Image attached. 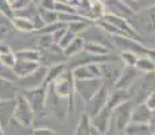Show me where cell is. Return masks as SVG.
I'll use <instances>...</instances> for the list:
<instances>
[{"label":"cell","mask_w":155,"mask_h":135,"mask_svg":"<svg viewBox=\"0 0 155 135\" xmlns=\"http://www.w3.org/2000/svg\"><path fill=\"white\" fill-rule=\"evenodd\" d=\"M12 25H14L15 29L20 32H32V31H35V27H34L32 20L27 19V18L15 16L12 19Z\"/></svg>","instance_id":"ffe728a7"},{"label":"cell","mask_w":155,"mask_h":135,"mask_svg":"<svg viewBox=\"0 0 155 135\" xmlns=\"http://www.w3.org/2000/svg\"><path fill=\"white\" fill-rule=\"evenodd\" d=\"M104 5H105L107 14L112 15V16L121 18L126 20H130L135 16V10L123 0H108L104 3Z\"/></svg>","instance_id":"8992f818"},{"label":"cell","mask_w":155,"mask_h":135,"mask_svg":"<svg viewBox=\"0 0 155 135\" xmlns=\"http://www.w3.org/2000/svg\"><path fill=\"white\" fill-rule=\"evenodd\" d=\"M7 53H11V47L7 43H0V56L2 54H7Z\"/></svg>","instance_id":"d590c367"},{"label":"cell","mask_w":155,"mask_h":135,"mask_svg":"<svg viewBox=\"0 0 155 135\" xmlns=\"http://www.w3.org/2000/svg\"><path fill=\"white\" fill-rule=\"evenodd\" d=\"M76 37H77V35L74 34V32H71L70 30L68 29V31H66V34H65V37L62 38L61 42H59V43H58V47H59V49H61V50H64L65 47H68V46H69V45H70V42L73 41Z\"/></svg>","instance_id":"1f68e13d"},{"label":"cell","mask_w":155,"mask_h":135,"mask_svg":"<svg viewBox=\"0 0 155 135\" xmlns=\"http://www.w3.org/2000/svg\"><path fill=\"white\" fill-rule=\"evenodd\" d=\"M0 62L2 64H4L5 66H10L12 68L15 66V64H16V56H15V53H7V54H2L0 56Z\"/></svg>","instance_id":"4dcf8cb0"},{"label":"cell","mask_w":155,"mask_h":135,"mask_svg":"<svg viewBox=\"0 0 155 135\" xmlns=\"http://www.w3.org/2000/svg\"><path fill=\"white\" fill-rule=\"evenodd\" d=\"M99 2H103V3H105V2H108V0H99Z\"/></svg>","instance_id":"60d3db41"},{"label":"cell","mask_w":155,"mask_h":135,"mask_svg":"<svg viewBox=\"0 0 155 135\" xmlns=\"http://www.w3.org/2000/svg\"><path fill=\"white\" fill-rule=\"evenodd\" d=\"M35 119V112L32 111L31 106L28 101L25 99L22 93H18L16 99H15V110H14V120L19 123L22 127L27 128L31 127Z\"/></svg>","instance_id":"7a4b0ae2"},{"label":"cell","mask_w":155,"mask_h":135,"mask_svg":"<svg viewBox=\"0 0 155 135\" xmlns=\"http://www.w3.org/2000/svg\"><path fill=\"white\" fill-rule=\"evenodd\" d=\"M135 68L138 69L140 73L148 74V73H155V61L148 56H142L136 61Z\"/></svg>","instance_id":"ac0fdd59"},{"label":"cell","mask_w":155,"mask_h":135,"mask_svg":"<svg viewBox=\"0 0 155 135\" xmlns=\"http://www.w3.org/2000/svg\"><path fill=\"white\" fill-rule=\"evenodd\" d=\"M30 135H55V131L47 127H41V128H34L31 130Z\"/></svg>","instance_id":"836d02e7"},{"label":"cell","mask_w":155,"mask_h":135,"mask_svg":"<svg viewBox=\"0 0 155 135\" xmlns=\"http://www.w3.org/2000/svg\"><path fill=\"white\" fill-rule=\"evenodd\" d=\"M47 70H49V68L41 65L34 73L28 74V76L23 77V79H19L18 86L22 88V91H28V89H35V88H39V86L45 85Z\"/></svg>","instance_id":"5b68a950"},{"label":"cell","mask_w":155,"mask_h":135,"mask_svg":"<svg viewBox=\"0 0 155 135\" xmlns=\"http://www.w3.org/2000/svg\"><path fill=\"white\" fill-rule=\"evenodd\" d=\"M57 3H68V2H65V0H55Z\"/></svg>","instance_id":"f35d334b"},{"label":"cell","mask_w":155,"mask_h":135,"mask_svg":"<svg viewBox=\"0 0 155 135\" xmlns=\"http://www.w3.org/2000/svg\"><path fill=\"white\" fill-rule=\"evenodd\" d=\"M109 93H111V86L107 85V84L104 83V85L101 86V89L97 92L96 95H94V97L88 103V112L86 113L89 115V118L96 116L97 113L103 110V108H105L107 103H108Z\"/></svg>","instance_id":"52a82bcc"},{"label":"cell","mask_w":155,"mask_h":135,"mask_svg":"<svg viewBox=\"0 0 155 135\" xmlns=\"http://www.w3.org/2000/svg\"><path fill=\"white\" fill-rule=\"evenodd\" d=\"M16 59H25V61H32V62H39L41 61V52L31 49H23L15 53ZM41 64V62H39Z\"/></svg>","instance_id":"603a6c76"},{"label":"cell","mask_w":155,"mask_h":135,"mask_svg":"<svg viewBox=\"0 0 155 135\" xmlns=\"http://www.w3.org/2000/svg\"><path fill=\"white\" fill-rule=\"evenodd\" d=\"M32 2H34V3H35V2H41V0H32Z\"/></svg>","instance_id":"7bdbcfd3"},{"label":"cell","mask_w":155,"mask_h":135,"mask_svg":"<svg viewBox=\"0 0 155 135\" xmlns=\"http://www.w3.org/2000/svg\"><path fill=\"white\" fill-rule=\"evenodd\" d=\"M65 2H68V3H70V2H73V0H65Z\"/></svg>","instance_id":"b9f144b4"},{"label":"cell","mask_w":155,"mask_h":135,"mask_svg":"<svg viewBox=\"0 0 155 135\" xmlns=\"http://www.w3.org/2000/svg\"><path fill=\"white\" fill-rule=\"evenodd\" d=\"M20 93L25 96V99L28 101L32 111L35 112V115H39V113L45 112L46 99H47V85H42L35 89H28V91H22Z\"/></svg>","instance_id":"277c9868"},{"label":"cell","mask_w":155,"mask_h":135,"mask_svg":"<svg viewBox=\"0 0 155 135\" xmlns=\"http://www.w3.org/2000/svg\"><path fill=\"white\" fill-rule=\"evenodd\" d=\"M134 19L138 20V23L142 26L144 31L150 32V34L155 32V4L147 10H143L139 15H135Z\"/></svg>","instance_id":"8fae6325"},{"label":"cell","mask_w":155,"mask_h":135,"mask_svg":"<svg viewBox=\"0 0 155 135\" xmlns=\"http://www.w3.org/2000/svg\"><path fill=\"white\" fill-rule=\"evenodd\" d=\"M126 135H151V130L148 124H138V123H130L127 126Z\"/></svg>","instance_id":"7402d4cb"},{"label":"cell","mask_w":155,"mask_h":135,"mask_svg":"<svg viewBox=\"0 0 155 135\" xmlns=\"http://www.w3.org/2000/svg\"><path fill=\"white\" fill-rule=\"evenodd\" d=\"M74 76L73 72L70 69L66 68V70L61 74V76L57 79L54 83L51 84L53 89L57 95L59 96L61 99H65L70 103V106L73 107V95H74Z\"/></svg>","instance_id":"6da1fadb"},{"label":"cell","mask_w":155,"mask_h":135,"mask_svg":"<svg viewBox=\"0 0 155 135\" xmlns=\"http://www.w3.org/2000/svg\"><path fill=\"white\" fill-rule=\"evenodd\" d=\"M0 77L7 81H11V83H16V84H18V81H19V77L16 76L14 69L10 66H5L2 62H0Z\"/></svg>","instance_id":"4316f807"},{"label":"cell","mask_w":155,"mask_h":135,"mask_svg":"<svg viewBox=\"0 0 155 135\" xmlns=\"http://www.w3.org/2000/svg\"><path fill=\"white\" fill-rule=\"evenodd\" d=\"M140 72L134 66H124L123 65V70L121 74L119 77V80L116 81L113 89H124V91H130L131 86L135 85V83L139 79Z\"/></svg>","instance_id":"ba28073f"},{"label":"cell","mask_w":155,"mask_h":135,"mask_svg":"<svg viewBox=\"0 0 155 135\" xmlns=\"http://www.w3.org/2000/svg\"><path fill=\"white\" fill-rule=\"evenodd\" d=\"M14 110H15V99L14 100H2L0 101V124L2 127L10 123L14 118Z\"/></svg>","instance_id":"9a60e30c"},{"label":"cell","mask_w":155,"mask_h":135,"mask_svg":"<svg viewBox=\"0 0 155 135\" xmlns=\"http://www.w3.org/2000/svg\"><path fill=\"white\" fill-rule=\"evenodd\" d=\"M55 11L58 14H78L76 7L70 4V3H57Z\"/></svg>","instance_id":"f1b7e54d"},{"label":"cell","mask_w":155,"mask_h":135,"mask_svg":"<svg viewBox=\"0 0 155 135\" xmlns=\"http://www.w3.org/2000/svg\"><path fill=\"white\" fill-rule=\"evenodd\" d=\"M41 66L39 62H32V61H25V59H16V64L14 66V72L19 79L28 76V74L34 73L38 68Z\"/></svg>","instance_id":"4fadbf2b"},{"label":"cell","mask_w":155,"mask_h":135,"mask_svg":"<svg viewBox=\"0 0 155 135\" xmlns=\"http://www.w3.org/2000/svg\"><path fill=\"white\" fill-rule=\"evenodd\" d=\"M85 43L86 41L84 39V38L81 37V35H77L76 38H74L73 41L70 42V45L68 47H65L62 52H64V56L66 57L68 59L71 58V57H76L78 56L80 53L84 52V47H85Z\"/></svg>","instance_id":"e0dca14e"},{"label":"cell","mask_w":155,"mask_h":135,"mask_svg":"<svg viewBox=\"0 0 155 135\" xmlns=\"http://www.w3.org/2000/svg\"><path fill=\"white\" fill-rule=\"evenodd\" d=\"M91 135H104V134H103V133H100V131L97 130L96 127L91 126Z\"/></svg>","instance_id":"74e56055"},{"label":"cell","mask_w":155,"mask_h":135,"mask_svg":"<svg viewBox=\"0 0 155 135\" xmlns=\"http://www.w3.org/2000/svg\"><path fill=\"white\" fill-rule=\"evenodd\" d=\"M153 111L150 110L144 103L136 104L131 115V123H138V124H148L151 120Z\"/></svg>","instance_id":"7c38bea8"},{"label":"cell","mask_w":155,"mask_h":135,"mask_svg":"<svg viewBox=\"0 0 155 135\" xmlns=\"http://www.w3.org/2000/svg\"><path fill=\"white\" fill-rule=\"evenodd\" d=\"M128 100H131V95L128 91H124V89H113L111 93H109L107 106L109 108H112V110H115L117 106L126 103Z\"/></svg>","instance_id":"2e32d148"},{"label":"cell","mask_w":155,"mask_h":135,"mask_svg":"<svg viewBox=\"0 0 155 135\" xmlns=\"http://www.w3.org/2000/svg\"><path fill=\"white\" fill-rule=\"evenodd\" d=\"M104 85L103 79H92V80H76L74 83V92L81 96V99L86 104L94 97V95Z\"/></svg>","instance_id":"3957f363"},{"label":"cell","mask_w":155,"mask_h":135,"mask_svg":"<svg viewBox=\"0 0 155 135\" xmlns=\"http://www.w3.org/2000/svg\"><path fill=\"white\" fill-rule=\"evenodd\" d=\"M150 126V130H151V134H155V110L153 111V115H151V120L148 123Z\"/></svg>","instance_id":"8d00e7d4"},{"label":"cell","mask_w":155,"mask_h":135,"mask_svg":"<svg viewBox=\"0 0 155 135\" xmlns=\"http://www.w3.org/2000/svg\"><path fill=\"white\" fill-rule=\"evenodd\" d=\"M65 70H66V64H65V62L64 64H57V65L50 66L49 70H47V76H46V81H45V85H50V84H53Z\"/></svg>","instance_id":"44dd1931"},{"label":"cell","mask_w":155,"mask_h":135,"mask_svg":"<svg viewBox=\"0 0 155 135\" xmlns=\"http://www.w3.org/2000/svg\"><path fill=\"white\" fill-rule=\"evenodd\" d=\"M38 14H39V16L42 18L46 25L58 23V12H57V11H46V10H43V8L38 7Z\"/></svg>","instance_id":"484cf974"},{"label":"cell","mask_w":155,"mask_h":135,"mask_svg":"<svg viewBox=\"0 0 155 135\" xmlns=\"http://www.w3.org/2000/svg\"><path fill=\"white\" fill-rule=\"evenodd\" d=\"M8 3H10L14 12H19V11L26 10L27 7L34 4L32 0H8Z\"/></svg>","instance_id":"83f0119b"},{"label":"cell","mask_w":155,"mask_h":135,"mask_svg":"<svg viewBox=\"0 0 155 135\" xmlns=\"http://www.w3.org/2000/svg\"><path fill=\"white\" fill-rule=\"evenodd\" d=\"M57 2L55 0H41L39 2V8H43L46 11H55Z\"/></svg>","instance_id":"d6a6232c"},{"label":"cell","mask_w":155,"mask_h":135,"mask_svg":"<svg viewBox=\"0 0 155 135\" xmlns=\"http://www.w3.org/2000/svg\"><path fill=\"white\" fill-rule=\"evenodd\" d=\"M0 12L4 15L5 18L11 19V20L15 18V12L12 11V8H11L8 0H0Z\"/></svg>","instance_id":"f546056e"},{"label":"cell","mask_w":155,"mask_h":135,"mask_svg":"<svg viewBox=\"0 0 155 135\" xmlns=\"http://www.w3.org/2000/svg\"><path fill=\"white\" fill-rule=\"evenodd\" d=\"M144 104L147 106L148 108H150L151 111H154L155 110V92H153V93H150L146 97V100H144Z\"/></svg>","instance_id":"e575fe53"},{"label":"cell","mask_w":155,"mask_h":135,"mask_svg":"<svg viewBox=\"0 0 155 135\" xmlns=\"http://www.w3.org/2000/svg\"><path fill=\"white\" fill-rule=\"evenodd\" d=\"M3 131H4V130H3V127H2V124H0V135H3Z\"/></svg>","instance_id":"ab89813d"},{"label":"cell","mask_w":155,"mask_h":135,"mask_svg":"<svg viewBox=\"0 0 155 135\" xmlns=\"http://www.w3.org/2000/svg\"><path fill=\"white\" fill-rule=\"evenodd\" d=\"M74 80H92V79H103L101 77V64H88L81 65L73 69Z\"/></svg>","instance_id":"9c48e42d"},{"label":"cell","mask_w":155,"mask_h":135,"mask_svg":"<svg viewBox=\"0 0 155 135\" xmlns=\"http://www.w3.org/2000/svg\"><path fill=\"white\" fill-rule=\"evenodd\" d=\"M91 118L86 112L81 113V118H80L78 126L76 128V135H91Z\"/></svg>","instance_id":"cb8c5ba5"},{"label":"cell","mask_w":155,"mask_h":135,"mask_svg":"<svg viewBox=\"0 0 155 135\" xmlns=\"http://www.w3.org/2000/svg\"><path fill=\"white\" fill-rule=\"evenodd\" d=\"M151 135H155V134H151Z\"/></svg>","instance_id":"f6af8a7d"},{"label":"cell","mask_w":155,"mask_h":135,"mask_svg":"<svg viewBox=\"0 0 155 135\" xmlns=\"http://www.w3.org/2000/svg\"><path fill=\"white\" fill-rule=\"evenodd\" d=\"M112 108H109L108 106H105V108L100 111L96 116L91 118V123L93 127H96L100 133H103L104 135L107 134L109 128V123H111V116H112Z\"/></svg>","instance_id":"30bf717a"},{"label":"cell","mask_w":155,"mask_h":135,"mask_svg":"<svg viewBox=\"0 0 155 135\" xmlns=\"http://www.w3.org/2000/svg\"><path fill=\"white\" fill-rule=\"evenodd\" d=\"M18 93L19 89L16 83H11L0 77V100H14Z\"/></svg>","instance_id":"5bb4252c"},{"label":"cell","mask_w":155,"mask_h":135,"mask_svg":"<svg viewBox=\"0 0 155 135\" xmlns=\"http://www.w3.org/2000/svg\"><path fill=\"white\" fill-rule=\"evenodd\" d=\"M138 2H142V0H138Z\"/></svg>","instance_id":"ee69618b"},{"label":"cell","mask_w":155,"mask_h":135,"mask_svg":"<svg viewBox=\"0 0 155 135\" xmlns=\"http://www.w3.org/2000/svg\"><path fill=\"white\" fill-rule=\"evenodd\" d=\"M84 52L92 54V56H99V57L111 54V50H109L108 47H105L104 45L97 43V42H89V41H86L85 47H84Z\"/></svg>","instance_id":"d6986e66"},{"label":"cell","mask_w":155,"mask_h":135,"mask_svg":"<svg viewBox=\"0 0 155 135\" xmlns=\"http://www.w3.org/2000/svg\"><path fill=\"white\" fill-rule=\"evenodd\" d=\"M138 58H139L138 54H135L134 52H127V50L121 52L120 56H119V59L124 64V66H134L135 68Z\"/></svg>","instance_id":"d4e9b609"}]
</instances>
